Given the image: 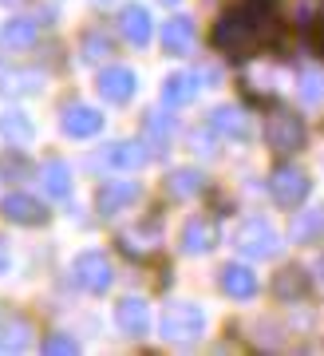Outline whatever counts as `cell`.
I'll return each instance as SVG.
<instances>
[{
  "instance_id": "277c9868",
  "label": "cell",
  "mask_w": 324,
  "mask_h": 356,
  "mask_svg": "<svg viewBox=\"0 0 324 356\" xmlns=\"http://www.w3.org/2000/svg\"><path fill=\"white\" fill-rule=\"evenodd\" d=\"M99 95L103 99H111V103H123V99H131L135 95V88H138V79H135V72L131 67H107V72H99Z\"/></svg>"
},
{
  "instance_id": "30bf717a",
  "label": "cell",
  "mask_w": 324,
  "mask_h": 356,
  "mask_svg": "<svg viewBox=\"0 0 324 356\" xmlns=\"http://www.w3.org/2000/svg\"><path fill=\"white\" fill-rule=\"evenodd\" d=\"M4 218L8 222H24V226H36V222H44V206L36 198H28V194H8L4 198Z\"/></svg>"
},
{
  "instance_id": "3957f363",
  "label": "cell",
  "mask_w": 324,
  "mask_h": 356,
  "mask_svg": "<svg viewBox=\"0 0 324 356\" xmlns=\"http://www.w3.org/2000/svg\"><path fill=\"white\" fill-rule=\"evenodd\" d=\"M265 135H269V143H273L277 151H289V147H300L305 127L293 119V111H273L265 119Z\"/></svg>"
},
{
  "instance_id": "9a60e30c",
  "label": "cell",
  "mask_w": 324,
  "mask_h": 356,
  "mask_svg": "<svg viewBox=\"0 0 324 356\" xmlns=\"http://www.w3.org/2000/svg\"><path fill=\"white\" fill-rule=\"evenodd\" d=\"M4 44L8 48H32V40H36V24L28 20V16H13L8 24H4Z\"/></svg>"
},
{
  "instance_id": "e0dca14e",
  "label": "cell",
  "mask_w": 324,
  "mask_h": 356,
  "mask_svg": "<svg viewBox=\"0 0 324 356\" xmlns=\"http://www.w3.org/2000/svg\"><path fill=\"white\" fill-rule=\"evenodd\" d=\"M210 245H213V238H210V226L194 218V222L186 226V242H182V250H186V254H206Z\"/></svg>"
},
{
  "instance_id": "603a6c76",
  "label": "cell",
  "mask_w": 324,
  "mask_h": 356,
  "mask_svg": "<svg viewBox=\"0 0 324 356\" xmlns=\"http://www.w3.org/2000/svg\"><path fill=\"white\" fill-rule=\"evenodd\" d=\"M0 4H16V0H0Z\"/></svg>"
},
{
  "instance_id": "4fadbf2b",
  "label": "cell",
  "mask_w": 324,
  "mask_h": 356,
  "mask_svg": "<svg viewBox=\"0 0 324 356\" xmlns=\"http://www.w3.org/2000/svg\"><path fill=\"white\" fill-rule=\"evenodd\" d=\"M123 36L135 44V48H143L150 40V16H147V8L143 4H131L123 13Z\"/></svg>"
},
{
  "instance_id": "9c48e42d",
  "label": "cell",
  "mask_w": 324,
  "mask_h": 356,
  "mask_svg": "<svg viewBox=\"0 0 324 356\" xmlns=\"http://www.w3.org/2000/svg\"><path fill=\"white\" fill-rule=\"evenodd\" d=\"M162 44H166V51H175V56H186V51L194 48V24H190L186 16L166 20V28H162Z\"/></svg>"
},
{
  "instance_id": "8fae6325",
  "label": "cell",
  "mask_w": 324,
  "mask_h": 356,
  "mask_svg": "<svg viewBox=\"0 0 324 356\" xmlns=\"http://www.w3.org/2000/svg\"><path fill=\"white\" fill-rule=\"evenodd\" d=\"M138 198L135 182H107L99 191V214H119L123 206H131Z\"/></svg>"
},
{
  "instance_id": "ba28073f",
  "label": "cell",
  "mask_w": 324,
  "mask_h": 356,
  "mask_svg": "<svg viewBox=\"0 0 324 356\" xmlns=\"http://www.w3.org/2000/svg\"><path fill=\"white\" fill-rule=\"evenodd\" d=\"M103 131V111H91V107H67L63 115V135L72 139H91Z\"/></svg>"
},
{
  "instance_id": "52a82bcc",
  "label": "cell",
  "mask_w": 324,
  "mask_h": 356,
  "mask_svg": "<svg viewBox=\"0 0 324 356\" xmlns=\"http://www.w3.org/2000/svg\"><path fill=\"white\" fill-rule=\"evenodd\" d=\"M237 245L253 257H273L277 254V238H273V226L269 222H250V226L241 229V238Z\"/></svg>"
},
{
  "instance_id": "44dd1931",
  "label": "cell",
  "mask_w": 324,
  "mask_h": 356,
  "mask_svg": "<svg viewBox=\"0 0 324 356\" xmlns=\"http://www.w3.org/2000/svg\"><path fill=\"white\" fill-rule=\"evenodd\" d=\"M321 226H324V210H312V218H305V222L297 226V238H300V242H309Z\"/></svg>"
},
{
  "instance_id": "2e32d148",
  "label": "cell",
  "mask_w": 324,
  "mask_h": 356,
  "mask_svg": "<svg viewBox=\"0 0 324 356\" xmlns=\"http://www.w3.org/2000/svg\"><path fill=\"white\" fill-rule=\"evenodd\" d=\"M40 178H44V191H48L51 198H67V194H72V175H67L63 163H48Z\"/></svg>"
},
{
  "instance_id": "6da1fadb",
  "label": "cell",
  "mask_w": 324,
  "mask_h": 356,
  "mask_svg": "<svg viewBox=\"0 0 324 356\" xmlns=\"http://www.w3.org/2000/svg\"><path fill=\"white\" fill-rule=\"evenodd\" d=\"M202 325H206V317L190 301H175L162 313V337L166 341H194V337H202Z\"/></svg>"
},
{
  "instance_id": "d6986e66",
  "label": "cell",
  "mask_w": 324,
  "mask_h": 356,
  "mask_svg": "<svg viewBox=\"0 0 324 356\" xmlns=\"http://www.w3.org/2000/svg\"><path fill=\"white\" fill-rule=\"evenodd\" d=\"M190 91H194V79L190 76H170L166 83H162V99L166 103H182V99H190Z\"/></svg>"
},
{
  "instance_id": "5bb4252c",
  "label": "cell",
  "mask_w": 324,
  "mask_h": 356,
  "mask_svg": "<svg viewBox=\"0 0 324 356\" xmlns=\"http://www.w3.org/2000/svg\"><path fill=\"white\" fill-rule=\"evenodd\" d=\"M0 131H4V139L16 143V147L32 143V119H28L24 111H4L0 115Z\"/></svg>"
},
{
  "instance_id": "7c38bea8",
  "label": "cell",
  "mask_w": 324,
  "mask_h": 356,
  "mask_svg": "<svg viewBox=\"0 0 324 356\" xmlns=\"http://www.w3.org/2000/svg\"><path fill=\"white\" fill-rule=\"evenodd\" d=\"M222 289L229 293V297H237V301H250L253 293H257V277H253V269H245V266H225Z\"/></svg>"
},
{
  "instance_id": "cb8c5ba5",
  "label": "cell",
  "mask_w": 324,
  "mask_h": 356,
  "mask_svg": "<svg viewBox=\"0 0 324 356\" xmlns=\"http://www.w3.org/2000/svg\"><path fill=\"white\" fill-rule=\"evenodd\" d=\"M99 4H111V0H99Z\"/></svg>"
},
{
  "instance_id": "7a4b0ae2",
  "label": "cell",
  "mask_w": 324,
  "mask_h": 356,
  "mask_svg": "<svg viewBox=\"0 0 324 356\" xmlns=\"http://www.w3.org/2000/svg\"><path fill=\"white\" fill-rule=\"evenodd\" d=\"M72 273L88 293H103L107 285H111V266H107V257H103L99 250H83V254L75 257Z\"/></svg>"
},
{
  "instance_id": "5b68a950",
  "label": "cell",
  "mask_w": 324,
  "mask_h": 356,
  "mask_svg": "<svg viewBox=\"0 0 324 356\" xmlns=\"http://www.w3.org/2000/svg\"><path fill=\"white\" fill-rule=\"evenodd\" d=\"M273 198L281 206H300L309 198V178L300 170H277L273 175Z\"/></svg>"
},
{
  "instance_id": "7402d4cb",
  "label": "cell",
  "mask_w": 324,
  "mask_h": 356,
  "mask_svg": "<svg viewBox=\"0 0 324 356\" xmlns=\"http://www.w3.org/2000/svg\"><path fill=\"white\" fill-rule=\"evenodd\" d=\"M8 261H13V257H4V242H0V273L8 269Z\"/></svg>"
},
{
  "instance_id": "ac0fdd59",
  "label": "cell",
  "mask_w": 324,
  "mask_h": 356,
  "mask_svg": "<svg viewBox=\"0 0 324 356\" xmlns=\"http://www.w3.org/2000/svg\"><path fill=\"white\" fill-rule=\"evenodd\" d=\"M147 163V151L138 147V143H123V147H115L111 151V166H119V170H135V166Z\"/></svg>"
},
{
  "instance_id": "ffe728a7",
  "label": "cell",
  "mask_w": 324,
  "mask_h": 356,
  "mask_svg": "<svg viewBox=\"0 0 324 356\" xmlns=\"http://www.w3.org/2000/svg\"><path fill=\"white\" fill-rule=\"evenodd\" d=\"M218 127H222V131H229V135H237V139H241V135L250 131L237 107H222V111H218Z\"/></svg>"
},
{
  "instance_id": "8992f818",
  "label": "cell",
  "mask_w": 324,
  "mask_h": 356,
  "mask_svg": "<svg viewBox=\"0 0 324 356\" xmlns=\"http://www.w3.org/2000/svg\"><path fill=\"white\" fill-rule=\"evenodd\" d=\"M115 321H119V329H123L127 337H143V332H150V309H147V301H138V297L119 301Z\"/></svg>"
}]
</instances>
